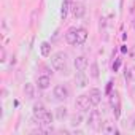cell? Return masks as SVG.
<instances>
[{
	"label": "cell",
	"instance_id": "obj_21",
	"mask_svg": "<svg viewBox=\"0 0 135 135\" xmlns=\"http://www.w3.org/2000/svg\"><path fill=\"white\" fill-rule=\"evenodd\" d=\"M43 126H51V122H52V114L49 113V111H46L45 113V116L41 118V121H40Z\"/></svg>",
	"mask_w": 135,
	"mask_h": 135
},
{
	"label": "cell",
	"instance_id": "obj_2",
	"mask_svg": "<svg viewBox=\"0 0 135 135\" xmlns=\"http://www.w3.org/2000/svg\"><path fill=\"white\" fill-rule=\"evenodd\" d=\"M75 105L78 107V110H81V111H89L94 105H92V102H91V99H89V95H78L76 97V102H75Z\"/></svg>",
	"mask_w": 135,
	"mask_h": 135
},
{
	"label": "cell",
	"instance_id": "obj_1",
	"mask_svg": "<svg viewBox=\"0 0 135 135\" xmlns=\"http://www.w3.org/2000/svg\"><path fill=\"white\" fill-rule=\"evenodd\" d=\"M51 65L56 72H65L67 70V54L64 51H59L51 56Z\"/></svg>",
	"mask_w": 135,
	"mask_h": 135
},
{
	"label": "cell",
	"instance_id": "obj_3",
	"mask_svg": "<svg viewBox=\"0 0 135 135\" xmlns=\"http://www.w3.org/2000/svg\"><path fill=\"white\" fill-rule=\"evenodd\" d=\"M54 97H56V100H60V102H65L67 99H69V88H67L65 84H57L56 88H54Z\"/></svg>",
	"mask_w": 135,
	"mask_h": 135
},
{
	"label": "cell",
	"instance_id": "obj_5",
	"mask_svg": "<svg viewBox=\"0 0 135 135\" xmlns=\"http://www.w3.org/2000/svg\"><path fill=\"white\" fill-rule=\"evenodd\" d=\"M89 99H91L92 105H94V107H97V105L102 102V91H100V89H97V88H92V89L89 91Z\"/></svg>",
	"mask_w": 135,
	"mask_h": 135
},
{
	"label": "cell",
	"instance_id": "obj_17",
	"mask_svg": "<svg viewBox=\"0 0 135 135\" xmlns=\"http://www.w3.org/2000/svg\"><path fill=\"white\" fill-rule=\"evenodd\" d=\"M70 5H72V3L67 2V0H64V2H62V8H60V18H62V19L67 18V13H69V7H70Z\"/></svg>",
	"mask_w": 135,
	"mask_h": 135
},
{
	"label": "cell",
	"instance_id": "obj_8",
	"mask_svg": "<svg viewBox=\"0 0 135 135\" xmlns=\"http://www.w3.org/2000/svg\"><path fill=\"white\" fill-rule=\"evenodd\" d=\"M76 27H70L65 32V41L69 45H76Z\"/></svg>",
	"mask_w": 135,
	"mask_h": 135
},
{
	"label": "cell",
	"instance_id": "obj_18",
	"mask_svg": "<svg viewBox=\"0 0 135 135\" xmlns=\"http://www.w3.org/2000/svg\"><path fill=\"white\" fill-rule=\"evenodd\" d=\"M89 75L92 78H99V65H97V62H92L91 64V67H89Z\"/></svg>",
	"mask_w": 135,
	"mask_h": 135
},
{
	"label": "cell",
	"instance_id": "obj_19",
	"mask_svg": "<svg viewBox=\"0 0 135 135\" xmlns=\"http://www.w3.org/2000/svg\"><path fill=\"white\" fill-rule=\"evenodd\" d=\"M56 118H57L59 121L65 119V118H67V108H65V107H59V108L56 110Z\"/></svg>",
	"mask_w": 135,
	"mask_h": 135
},
{
	"label": "cell",
	"instance_id": "obj_6",
	"mask_svg": "<svg viewBox=\"0 0 135 135\" xmlns=\"http://www.w3.org/2000/svg\"><path fill=\"white\" fill-rule=\"evenodd\" d=\"M100 114L97 113V111H92L91 114H89V118H88V126L89 127H92V129H99L100 127Z\"/></svg>",
	"mask_w": 135,
	"mask_h": 135
},
{
	"label": "cell",
	"instance_id": "obj_14",
	"mask_svg": "<svg viewBox=\"0 0 135 135\" xmlns=\"http://www.w3.org/2000/svg\"><path fill=\"white\" fill-rule=\"evenodd\" d=\"M40 52H41L43 57H49V56H51V45H49L48 41H43V43L40 45Z\"/></svg>",
	"mask_w": 135,
	"mask_h": 135
},
{
	"label": "cell",
	"instance_id": "obj_12",
	"mask_svg": "<svg viewBox=\"0 0 135 135\" xmlns=\"http://www.w3.org/2000/svg\"><path fill=\"white\" fill-rule=\"evenodd\" d=\"M86 40H88V30L83 29V27H80L76 30V45H83Z\"/></svg>",
	"mask_w": 135,
	"mask_h": 135
},
{
	"label": "cell",
	"instance_id": "obj_10",
	"mask_svg": "<svg viewBox=\"0 0 135 135\" xmlns=\"http://www.w3.org/2000/svg\"><path fill=\"white\" fill-rule=\"evenodd\" d=\"M75 69L80 70V72H84L88 69V59L84 56H80V57L75 59Z\"/></svg>",
	"mask_w": 135,
	"mask_h": 135
},
{
	"label": "cell",
	"instance_id": "obj_16",
	"mask_svg": "<svg viewBox=\"0 0 135 135\" xmlns=\"http://www.w3.org/2000/svg\"><path fill=\"white\" fill-rule=\"evenodd\" d=\"M24 94H26L27 99H33V97H35V88H33V84L27 83V84L24 86Z\"/></svg>",
	"mask_w": 135,
	"mask_h": 135
},
{
	"label": "cell",
	"instance_id": "obj_24",
	"mask_svg": "<svg viewBox=\"0 0 135 135\" xmlns=\"http://www.w3.org/2000/svg\"><path fill=\"white\" fill-rule=\"evenodd\" d=\"M119 65H121V59H116V62L113 64V72H118V69H119Z\"/></svg>",
	"mask_w": 135,
	"mask_h": 135
},
{
	"label": "cell",
	"instance_id": "obj_7",
	"mask_svg": "<svg viewBox=\"0 0 135 135\" xmlns=\"http://www.w3.org/2000/svg\"><path fill=\"white\" fill-rule=\"evenodd\" d=\"M32 111H33V118H35L37 121H41V118L45 116V113H46L48 110H45L43 103H40V102H38V103H35V105H33V110H32Z\"/></svg>",
	"mask_w": 135,
	"mask_h": 135
},
{
	"label": "cell",
	"instance_id": "obj_11",
	"mask_svg": "<svg viewBox=\"0 0 135 135\" xmlns=\"http://www.w3.org/2000/svg\"><path fill=\"white\" fill-rule=\"evenodd\" d=\"M75 83H76V86L78 88H86V84H88V78H86V75L83 73V72H76V75H75Z\"/></svg>",
	"mask_w": 135,
	"mask_h": 135
},
{
	"label": "cell",
	"instance_id": "obj_9",
	"mask_svg": "<svg viewBox=\"0 0 135 135\" xmlns=\"http://www.w3.org/2000/svg\"><path fill=\"white\" fill-rule=\"evenodd\" d=\"M72 13L75 18H83L86 13V8L83 3H72Z\"/></svg>",
	"mask_w": 135,
	"mask_h": 135
},
{
	"label": "cell",
	"instance_id": "obj_26",
	"mask_svg": "<svg viewBox=\"0 0 135 135\" xmlns=\"http://www.w3.org/2000/svg\"><path fill=\"white\" fill-rule=\"evenodd\" d=\"M132 26H133V30H135V19L132 21Z\"/></svg>",
	"mask_w": 135,
	"mask_h": 135
},
{
	"label": "cell",
	"instance_id": "obj_22",
	"mask_svg": "<svg viewBox=\"0 0 135 135\" xmlns=\"http://www.w3.org/2000/svg\"><path fill=\"white\" fill-rule=\"evenodd\" d=\"M81 122H83V116H81V114H75V116H72V122H70V124H72L73 127H78Z\"/></svg>",
	"mask_w": 135,
	"mask_h": 135
},
{
	"label": "cell",
	"instance_id": "obj_15",
	"mask_svg": "<svg viewBox=\"0 0 135 135\" xmlns=\"http://www.w3.org/2000/svg\"><path fill=\"white\" fill-rule=\"evenodd\" d=\"M102 130H103L105 133H108V135H116V133H118V129L114 127L113 122H105V126L102 127Z\"/></svg>",
	"mask_w": 135,
	"mask_h": 135
},
{
	"label": "cell",
	"instance_id": "obj_23",
	"mask_svg": "<svg viewBox=\"0 0 135 135\" xmlns=\"http://www.w3.org/2000/svg\"><path fill=\"white\" fill-rule=\"evenodd\" d=\"M129 56H130V59H133V60H135V45H133V46H130V49H129Z\"/></svg>",
	"mask_w": 135,
	"mask_h": 135
},
{
	"label": "cell",
	"instance_id": "obj_27",
	"mask_svg": "<svg viewBox=\"0 0 135 135\" xmlns=\"http://www.w3.org/2000/svg\"><path fill=\"white\" fill-rule=\"evenodd\" d=\"M67 2H70V3H72V0H67Z\"/></svg>",
	"mask_w": 135,
	"mask_h": 135
},
{
	"label": "cell",
	"instance_id": "obj_20",
	"mask_svg": "<svg viewBox=\"0 0 135 135\" xmlns=\"http://www.w3.org/2000/svg\"><path fill=\"white\" fill-rule=\"evenodd\" d=\"M124 76H126L127 81H135V67H130V69H127L126 73H124Z\"/></svg>",
	"mask_w": 135,
	"mask_h": 135
},
{
	"label": "cell",
	"instance_id": "obj_25",
	"mask_svg": "<svg viewBox=\"0 0 135 135\" xmlns=\"http://www.w3.org/2000/svg\"><path fill=\"white\" fill-rule=\"evenodd\" d=\"M5 56H7V54H5V49H2V59H0L2 62H5V60H7V59H5Z\"/></svg>",
	"mask_w": 135,
	"mask_h": 135
},
{
	"label": "cell",
	"instance_id": "obj_13",
	"mask_svg": "<svg viewBox=\"0 0 135 135\" xmlns=\"http://www.w3.org/2000/svg\"><path fill=\"white\" fill-rule=\"evenodd\" d=\"M37 84H38V89H48L49 86H51V80H49V76H38V80H37Z\"/></svg>",
	"mask_w": 135,
	"mask_h": 135
},
{
	"label": "cell",
	"instance_id": "obj_4",
	"mask_svg": "<svg viewBox=\"0 0 135 135\" xmlns=\"http://www.w3.org/2000/svg\"><path fill=\"white\" fill-rule=\"evenodd\" d=\"M110 103H111V108H113V113H114V118H119L121 114V103H119V92H111L110 95Z\"/></svg>",
	"mask_w": 135,
	"mask_h": 135
}]
</instances>
